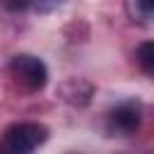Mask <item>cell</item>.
<instances>
[{"label":"cell","mask_w":154,"mask_h":154,"mask_svg":"<svg viewBox=\"0 0 154 154\" xmlns=\"http://www.w3.org/2000/svg\"><path fill=\"white\" fill-rule=\"evenodd\" d=\"M10 67H12L14 79H17L22 87H26L29 91H38V89H43L46 82H48V70H46L43 60L34 58V55H26V53L14 55Z\"/></svg>","instance_id":"obj_2"},{"label":"cell","mask_w":154,"mask_h":154,"mask_svg":"<svg viewBox=\"0 0 154 154\" xmlns=\"http://www.w3.org/2000/svg\"><path fill=\"white\" fill-rule=\"evenodd\" d=\"M46 140V128L38 123H17L7 130L5 140L0 142L12 154H31Z\"/></svg>","instance_id":"obj_1"},{"label":"cell","mask_w":154,"mask_h":154,"mask_svg":"<svg viewBox=\"0 0 154 154\" xmlns=\"http://www.w3.org/2000/svg\"><path fill=\"white\" fill-rule=\"evenodd\" d=\"M111 120H113V125H116L118 130L130 132V130H135V128L140 125V111H137V106H132V103H123V106H118V108L111 113Z\"/></svg>","instance_id":"obj_3"},{"label":"cell","mask_w":154,"mask_h":154,"mask_svg":"<svg viewBox=\"0 0 154 154\" xmlns=\"http://www.w3.org/2000/svg\"><path fill=\"white\" fill-rule=\"evenodd\" d=\"M137 5L147 12H154V0H137Z\"/></svg>","instance_id":"obj_5"},{"label":"cell","mask_w":154,"mask_h":154,"mask_svg":"<svg viewBox=\"0 0 154 154\" xmlns=\"http://www.w3.org/2000/svg\"><path fill=\"white\" fill-rule=\"evenodd\" d=\"M137 63H140V67L147 75L154 77V41L140 43V48H137Z\"/></svg>","instance_id":"obj_4"},{"label":"cell","mask_w":154,"mask_h":154,"mask_svg":"<svg viewBox=\"0 0 154 154\" xmlns=\"http://www.w3.org/2000/svg\"><path fill=\"white\" fill-rule=\"evenodd\" d=\"M0 154H12V152H7V149H5L2 144H0Z\"/></svg>","instance_id":"obj_6"}]
</instances>
